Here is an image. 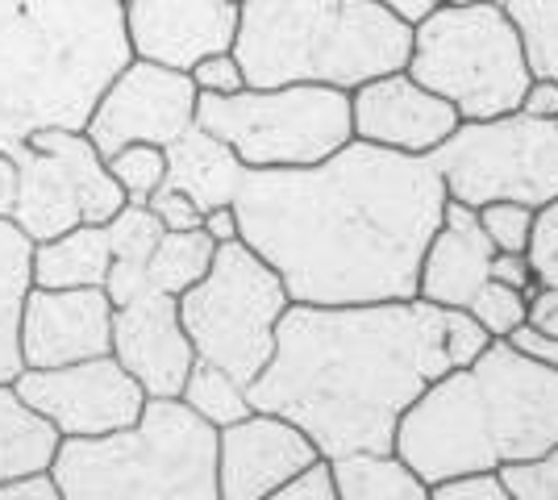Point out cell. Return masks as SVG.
I'll return each mask as SVG.
<instances>
[{"mask_svg": "<svg viewBox=\"0 0 558 500\" xmlns=\"http://www.w3.org/2000/svg\"><path fill=\"white\" fill-rule=\"evenodd\" d=\"M446 214L429 155L347 143L326 163L246 171L233 196L238 239L288 288L292 305L417 301L425 246Z\"/></svg>", "mask_w": 558, "mask_h": 500, "instance_id": "1", "label": "cell"}, {"mask_svg": "<svg viewBox=\"0 0 558 500\" xmlns=\"http://www.w3.org/2000/svg\"><path fill=\"white\" fill-rule=\"evenodd\" d=\"M446 371L442 309L425 301L288 305L246 397L308 434L322 459L392 454L404 413Z\"/></svg>", "mask_w": 558, "mask_h": 500, "instance_id": "2", "label": "cell"}, {"mask_svg": "<svg viewBox=\"0 0 558 500\" xmlns=\"http://www.w3.org/2000/svg\"><path fill=\"white\" fill-rule=\"evenodd\" d=\"M558 447V371L492 342L463 371L425 388L396 429L392 454L425 484L505 472Z\"/></svg>", "mask_w": 558, "mask_h": 500, "instance_id": "3", "label": "cell"}, {"mask_svg": "<svg viewBox=\"0 0 558 500\" xmlns=\"http://www.w3.org/2000/svg\"><path fill=\"white\" fill-rule=\"evenodd\" d=\"M130 59L125 0H0V150L84 130Z\"/></svg>", "mask_w": 558, "mask_h": 500, "instance_id": "4", "label": "cell"}, {"mask_svg": "<svg viewBox=\"0 0 558 500\" xmlns=\"http://www.w3.org/2000/svg\"><path fill=\"white\" fill-rule=\"evenodd\" d=\"M413 25L372 0H242L233 59L246 88L317 84L354 93L404 72Z\"/></svg>", "mask_w": 558, "mask_h": 500, "instance_id": "5", "label": "cell"}, {"mask_svg": "<svg viewBox=\"0 0 558 500\" xmlns=\"http://www.w3.org/2000/svg\"><path fill=\"white\" fill-rule=\"evenodd\" d=\"M50 476L63 500H221L217 429L184 401H146L134 426L63 438Z\"/></svg>", "mask_w": 558, "mask_h": 500, "instance_id": "6", "label": "cell"}, {"mask_svg": "<svg viewBox=\"0 0 558 500\" xmlns=\"http://www.w3.org/2000/svg\"><path fill=\"white\" fill-rule=\"evenodd\" d=\"M404 72L421 88L442 96L459 121L517 113L530 88V63L509 13L500 4H438L413 25Z\"/></svg>", "mask_w": 558, "mask_h": 500, "instance_id": "7", "label": "cell"}, {"mask_svg": "<svg viewBox=\"0 0 558 500\" xmlns=\"http://www.w3.org/2000/svg\"><path fill=\"white\" fill-rule=\"evenodd\" d=\"M196 125L230 146L246 171H292L326 163L329 155L354 143L350 93L317 84L196 96Z\"/></svg>", "mask_w": 558, "mask_h": 500, "instance_id": "8", "label": "cell"}, {"mask_svg": "<svg viewBox=\"0 0 558 500\" xmlns=\"http://www.w3.org/2000/svg\"><path fill=\"white\" fill-rule=\"evenodd\" d=\"M175 305L196 358L251 388L276 351L279 317L292 301L276 271L238 239L217 246L205 280L175 296Z\"/></svg>", "mask_w": 558, "mask_h": 500, "instance_id": "9", "label": "cell"}, {"mask_svg": "<svg viewBox=\"0 0 558 500\" xmlns=\"http://www.w3.org/2000/svg\"><path fill=\"white\" fill-rule=\"evenodd\" d=\"M446 200L484 209L496 200L546 209L558 200V121L505 113L488 121H459L434 155Z\"/></svg>", "mask_w": 558, "mask_h": 500, "instance_id": "10", "label": "cell"}, {"mask_svg": "<svg viewBox=\"0 0 558 500\" xmlns=\"http://www.w3.org/2000/svg\"><path fill=\"white\" fill-rule=\"evenodd\" d=\"M9 159L17 163L9 221L29 246L59 239L75 225H105L125 209V192L117 188L84 130H34L9 150Z\"/></svg>", "mask_w": 558, "mask_h": 500, "instance_id": "11", "label": "cell"}, {"mask_svg": "<svg viewBox=\"0 0 558 500\" xmlns=\"http://www.w3.org/2000/svg\"><path fill=\"white\" fill-rule=\"evenodd\" d=\"M196 84L146 59H130L88 113L84 138L109 159L125 146H171L196 125Z\"/></svg>", "mask_w": 558, "mask_h": 500, "instance_id": "12", "label": "cell"}, {"mask_svg": "<svg viewBox=\"0 0 558 500\" xmlns=\"http://www.w3.org/2000/svg\"><path fill=\"white\" fill-rule=\"evenodd\" d=\"M13 388L25 405L43 413L50 426L59 429V438L117 434V429L134 426L150 401L142 392V383L113 355L47 367V371L22 367Z\"/></svg>", "mask_w": 558, "mask_h": 500, "instance_id": "13", "label": "cell"}, {"mask_svg": "<svg viewBox=\"0 0 558 500\" xmlns=\"http://www.w3.org/2000/svg\"><path fill=\"white\" fill-rule=\"evenodd\" d=\"M22 367L47 371L113 351V301L105 288H29L17 321Z\"/></svg>", "mask_w": 558, "mask_h": 500, "instance_id": "14", "label": "cell"}, {"mask_svg": "<svg viewBox=\"0 0 558 500\" xmlns=\"http://www.w3.org/2000/svg\"><path fill=\"white\" fill-rule=\"evenodd\" d=\"M233 0H125V42L134 59L192 72L201 59L233 50Z\"/></svg>", "mask_w": 558, "mask_h": 500, "instance_id": "15", "label": "cell"}, {"mask_svg": "<svg viewBox=\"0 0 558 500\" xmlns=\"http://www.w3.org/2000/svg\"><path fill=\"white\" fill-rule=\"evenodd\" d=\"M354 143L396 150V155H434L459 130V113L442 96L421 88L409 72L367 80L350 93Z\"/></svg>", "mask_w": 558, "mask_h": 500, "instance_id": "16", "label": "cell"}, {"mask_svg": "<svg viewBox=\"0 0 558 500\" xmlns=\"http://www.w3.org/2000/svg\"><path fill=\"white\" fill-rule=\"evenodd\" d=\"M109 355L142 383L150 401H180L196 351L187 342L175 296L146 288L113 309V351Z\"/></svg>", "mask_w": 558, "mask_h": 500, "instance_id": "17", "label": "cell"}, {"mask_svg": "<svg viewBox=\"0 0 558 500\" xmlns=\"http://www.w3.org/2000/svg\"><path fill=\"white\" fill-rule=\"evenodd\" d=\"M322 454L308 434L271 417L251 413L233 426L217 429V497L221 500H267L279 484L301 476Z\"/></svg>", "mask_w": 558, "mask_h": 500, "instance_id": "18", "label": "cell"}, {"mask_svg": "<svg viewBox=\"0 0 558 500\" xmlns=\"http://www.w3.org/2000/svg\"><path fill=\"white\" fill-rule=\"evenodd\" d=\"M492 259L496 251L480 230V214L459 200H446L442 225L421 259L417 301L434 309H466L471 296L492 280Z\"/></svg>", "mask_w": 558, "mask_h": 500, "instance_id": "19", "label": "cell"}, {"mask_svg": "<svg viewBox=\"0 0 558 500\" xmlns=\"http://www.w3.org/2000/svg\"><path fill=\"white\" fill-rule=\"evenodd\" d=\"M163 155L167 184L175 192H184L201 214L230 209L238 188H242L246 167L238 163V155L221 138H213L209 130H201V125H187L175 143L163 146Z\"/></svg>", "mask_w": 558, "mask_h": 500, "instance_id": "20", "label": "cell"}, {"mask_svg": "<svg viewBox=\"0 0 558 500\" xmlns=\"http://www.w3.org/2000/svg\"><path fill=\"white\" fill-rule=\"evenodd\" d=\"M113 267L105 225H75L29 251V288H105Z\"/></svg>", "mask_w": 558, "mask_h": 500, "instance_id": "21", "label": "cell"}, {"mask_svg": "<svg viewBox=\"0 0 558 500\" xmlns=\"http://www.w3.org/2000/svg\"><path fill=\"white\" fill-rule=\"evenodd\" d=\"M59 442V429L25 405L13 383H0V484L50 472Z\"/></svg>", "mask_w": 558, "mask_h": 500, "instance_id": "22", "label": "cell"}, {"mask_svg": "<svg viewBox=\"0 0 558 500\" xmlns=\"http://www.w3.org/2000/svg\"><path fill=\"white\" fill-rule=\"evenodd\" d=\"M105 234H109V251H113L105 292H109V301L117 309V305L134 301L138 292H146V263H150L155 246L163 239V225L146 205H125L113 221H105Z\"/></svg>", "mask_w": 558, "mask_h": 500, "instance_id": "23", "label": "cell"}, {"mask_svg": "<svg viewBox=\"0 0 558 500\" xmlns=\"http://www.w3.org/2000/svg\"><path fill=\"white\" fill-rule=\"evenodd\" d=\"M29 242L25 234L0 217V383H13L22 376V346H17V321L22 301L29 292Z\"/></svg>", "mask_w": 558, "mask_h": 500, "instance_id": "24", "label": "cell"}, {"mask_svg": "<svg viewBox=\"0 0 558 500\" xmlns=\"http://www.w3.org/2000/svg\"><path fill=\"white\" fill-rule=\"evenodd\" d=\"M329 463L338 500H429V484L413 476L396 454H350Z\"/></svg>", "mask_w": 558, "mask_h": 500, "instance_id": "25", "label": "cell"}, {"mask_svg": "<svg viewBox=\"0 0 558 500\" xmlns=\"http://www.w3.org/2000/svg\"><path fill=\"white\" fill-rule=\"evenodd\" d=\"M213 255H217V242L205 230H180V234L163 230V239L146 263V288L167 292V296H184L187 288L205 280Z\"/></svg>", "mask_w": 558, "mask_h": 500, "instance_id": "26", "label": "cell"}, {"mask_svg": "<svg viewBox=\"0 0 558 500\" xmlns=\"http://www.w3.org/2000/svg\"><path fill=\"white\" fill-rule=\"evenodd\" d=\"M180 401L213 429H226L255 413V408H251V397H246V383H238L233 376H226L221 367L201 363V358H196L192 371H187L184 388H180Z\"/></svg>", "mask_w": 558, "mask_h": 500, "instance_id": "27", "label": "cell"}, {"mask_svg": "<svg viewBox=\"0 0 558 500\" xmlns=\"http://www.w3.org/2000/svg\"><path fill=\"white\" fill-rule=\"evenodd\" d=\"M530 263H534V296H530V326L542 333H558V200L537 209L534 242H530Z\"/></svg>", "mask_w": 558, "mask_h": 500, "instance_id": "28", "label": "cell"}, {"mask_svg": "<svg viewBox=\"0 0 558 500\" xmlns=\"http://www.w3.org/2000/svg\"><path fill=\"white\" fill-rule=\"evenodd\" d=\"M534 80H558V0H505Z\"/></svg>", "mask_w": 558, "mask_h": 500, "instance_id": "29", "label": "cell"}, {"mask_svg": "<svg viewBox=\"0 0 558 500\" xmlns=\"http://www.w3.org/2000/svg\"><path fill=\"white\" fill-rule=\"evenodd\" d=\"M117 188L125 192V205H146L167 184V155L163 146H125L105 159Z\"/></svg>", "mask_w": 558, "mask_h": 500, "instance_id": "30", "label": "cell"}, {"mask_svg": "<svg viewBox=\"0 0 558 500\" xmlns=\"http://www.w3.org/2000/svg\"><path fill=\"white\" fill-rule=\"evenodd\" d=\"M466 313H471V317H475V321H480L496 342H509L521 326H530V296H525V292H517V288H509V284L488 280V284L471 296Z\"/></svg>", "mask_w": 558, "mask_h": 500, "instance_id": "31", "label": "cell"}, {"mask_svg": "<svg viewBox=\"0 0 558 500\" xmlns=\"http://www.w3.org/2000/svg\"><path fill=\"white\" fill-rule=\"evenodd\" d=\"M475 214H480V230L488 234L496 255H525V251H530V242H534V221H537L534 209L496 200V205H484V209H475Z\"/></svg>", "mask_w": 558, "mask_h": 500, "instance_id": "32", "label": "cell"}, {"mask_svg": "<svg viewBox=\"0 0 558 500\" xmlns=\"http://www.w3.org/2000/svg\"><path fill=\"white\" fill-rule=\"evenodd\" d=\"M492 342H496V338H492L466 309H442V351H446V367H450V371L471 367L475 358L488 351Z\"/></svg>", "mask_w": 558, "mask_h": 500, "instance_id": "33", "label": "cell"}, {"mask_svg": "<svg viewBox=\"0 0 558 500\" xmlns=\"http://www.w3.org/2000/svg\"><path fill=\"white\" fill-rule=\"evenodd\" d=\"M500 479L512 500H558V447L530 463H512Z\"/></svg>", "mask_w": 558, "mask_h": 500, "instance_id": "34", "label": "cell"}, {"mask_svg": "<svg viewBox=\"0 0 558 500\" xmlns=\"http://www.w3.org/2000/svg\"><path fill=\"white\" fill-rule=\"evenodd\" d=\"M187 80L196 84V93L201 96H233V93H242V88H246V75H242V68H238L233 50L201 59V63L187 72Z\"/></svg>", "mask_w": 558, "mask_h": 500, "instance_id": "35", "label": "cell"}, {"mask_svg": "<svg viewBox=\"0 0 558 500\" xmlns=\"http://www.w3.org/2000/svg\"><path fill=\"white\" fill-rule=\"evenodd\" d=\"M429 500H512L500 472H475V476H454L442 484H429Z\"/></svg>", "mask_w": 558, "mask_h": 500, "instance_id": "36", "label": "cell"}, {"mask_svg": "<svg viewBox=\"0 0 558 500\" xmlns=\"http://www.w3.org/2000/svg\"><path fill=\"white\" fill-rule=\"evenodd\" d=\"M267 500H338V484H333V463L317 459L313 467H304L301 476L279 484Z\"/></svg>", "mask_w": 558, "mask_h": 500, "instance_id": "37", "label": "cell"}, {"mask_svg": "<svg viewBox=\"0 0 558 500\" xmlns=\"http://www.w3.org/2000/svg\"><path fill=\"white\" fill-rule=\"evenodd\" d=\"M146 209L159 217L163 230H175V234H180V230H201V225H205V214L187 200L184 192L171 188V184H163V188L155 192V196L146 200Z\"/></svg>", "mask_w": 558, "mask_h": 500, "instance_id": "38", "label": "cell"}, {"mask_svg": "<svg viewBox=\"0 0 558 500\" xmlns=\"http://www.w3.org/2000/svg\"><path fill=\"white\" fill-rule=\"evenodd\" d=\"M517 113L537 121H558V80H530V88L521 96Z\"/></svg>", "mask_w": 558, "mask_h": 500, "instance_id": "39", "label": "cell"}, {"mask_svg": "<svg viewBox=\"0 0 558 500\" xmlns=\"http://www.w3.org/2000/svg\"><path fill=\"white\" fill-rule=\"evenodd\" d=\"M492 280L517 288V292H525V296H534V284H537L530 255H496V259H492Z\"/></svg>", "mask_w": 558, "mask_h": 500, "instance_id": "40", "label": "cell"}, {"mask_svg": "<svg viewBox=\"0 0 558 500\" xmlns=\"http://www.w3.org/2000/svg\"><path fill=\"white\" fill-rule=\"evenodd\" d=\"M0 500H63L59 484L50 472H34V476H17L0 484Z\"/></svg>", "mask_w": 558, "mask_h": 500, "instance_id": "41", "label": "cell"}, {"mask_svg": "<svg viewBox=\"0 0 558 500\" xmlns=\"http://www.w3.org/2000/svg\"><path fill=\"white\" fill-rule=\"evenodd\" d=\"M509 342L521 351V355L537 358V363H546V367H555L558 371V333H542V330H534V326H521Z\"/></svg>", "mask_w": 558, "mask_h": 500, "instance_id": "42", "label": "cell"}, {"mask_svg": "<svg viewBox=\"0 0 558 500\" xmlns=\"http://www.w3.org/2000/svg\"><path fill=\"white\" fill-rule=\"evenodd\" d=\"M372 4H379V9H388L392 17H400L404 25H417L425 22L442 0H372Z\"/></svg>", "mask_w": 558, "mask_h": 500, "instance_id": "43", "label": "cell"}, {"mask_svg": "<svg viewBox=\"0 0 558 500\" xmlns=\"http://www.w3.org/2000/svg\"><path fill=\"white\" fill-rule=\"evenodd\" d=\"M201 230H205L217 246L238 242V217H233V205L230 209H213V214H205V225H201Z\"/></svg>", "mask_w": 558, "mask_h": 500, "instance_id": "44", "label": "cell"}, {"mask_svg": "<svg viewBox=\"0 0 558 500\" xmlns=\"http://www.w3.org/2000/svg\"><path fill=\"white\" fill-rule=\"evenodd\" d=\"M13 196H17V163L0 150V217L13 214Z\"/></svg>", "mask_w": 558, "mask_h": 500, "instance_id": "45", "label": "cell"}, {"mask_svg": "<svg viewBox=\"0 0 558 500\" xmlns=\"http://www.w3.org/2000/svg\"><path fill=\"white\" fill-rule=\"evenodd\" d=\"M442 4H505V0H442Z\"/></svg>", "mask_w": 558, "mask_h": 500, "instance_id": "46", "label": "cell"}, {"mask_svg": "<svg viewBox=\"0 0 558 500\" xmlns=\"http://www.w3.org/2000/svg\"><path fill=\"white\" fill-rule=\"evenodd\" d=\"M233 4H242V0H233Z\"/></svg>", "mask_w": 558, "mask_h": 500, "instance_id": "47", "label": "cell"}]
</instances>
